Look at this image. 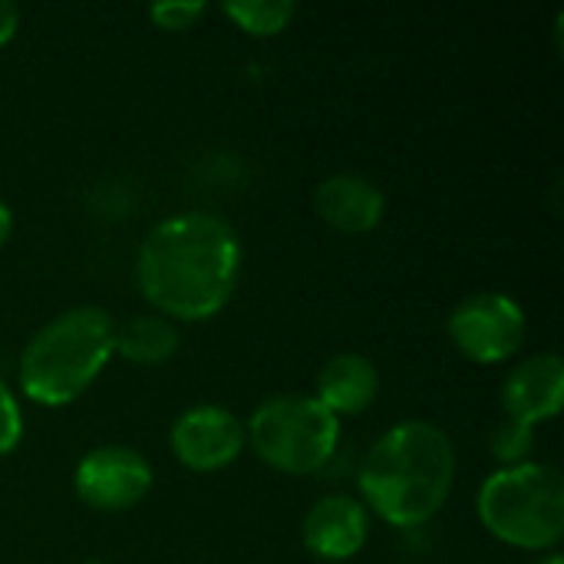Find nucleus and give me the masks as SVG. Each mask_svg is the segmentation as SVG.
Listing matches in <instances>:
<instances>
[{
  "instance_id": "7ed1b4c3",
  "label": "nucleus",
  "mask_w": 564,
  "mask_h": 564,
  "mask_svg": "<svg viewBox=\"0 0 564 564\" xmlns=\"http://www.w3.org/2000/svg\"><path fill=\"white\" fill-rule=\"evenodd\" d=\"M116 354V321L106 307L76 304L50 317L23 347L17 380L26 400L56 410L83 397Z\"/></svg>"
},
{
  "instance_id": "20e7f679",
  "label": "nucleus",
  "mask_w": 564,
  "mask_h": 564,
  "mask_svg": "<svg viewBox=\"0 0 564 564\" xmlns=\"http://www.w3.org/2000/svg\"><path fill=\"white\" fill-rule=\"evenodd\" d=\"M489 535L522 552H555L564 539V476L552 463L502 466L476 492Z\"/></svg>"
},
{
  "instance_id": "ddd939ff",
  "label": "nucleus",
  "mask_w": 564,
  "mask_h": 564,
  "mask_svg": "<svg viewBox=\"0 0 564 564\" xmlns=\"http://www.w3.org/2000/svg\"><path fill=\"white\" fill-rule=\"evenodd\" d=\"M178 350V327L162 314H135L116 327V354L135 367H159Z\"/></svg>"
},
{
  "instance_id": "f8f14e48",
  "label": "nucleus",
  "mask_w": 564,
  "mask_h": 564,
  "mask_svg": "<svg viewBox=\"0 0 564 564\" xmlns=\"http://www.w3.org/2000/svg\"><path fill=\"white\" fill-rule=\"evenodd\" d=\"M380 393V370L364 354H334L317 373V400L340 420L373 406Z\"/></svg>"
},
{
  "instance_id": "9b49d317",
  "label": "nucleus",
  "mask_w": 564,
  "mask_h": 564,
  "mask_svg": "<svg viewBox=\"0 0 564 564\" xmlns=\"http://www.w3.org/2000/svg\"><path fill=\"white\" fill-rule=\"evenodd\" d=\"M314 208L330 228L344 235H367L383 221L387 198L373 178L360 172H337L317 185Z\"/></svg>"
},
{
  "instance_id": "9d476101",
  "label": "nucleus",
  "mask_w": 564,
  "mask_h": 564,
  "mask_svg": "<svg viewBox=\"0 0 564 564\" xmlns=\"http://www.w3.org/2000/svg\"><path fill=\"white\" fill-rule=\"evenodd\" d=\"M564 403V360L558 354H535L522 360L502 380V410L506 420L539 426L562 413Z\"/></svg>"
},
{
  "instance_id": "4468645a",
  "label": "nucleus",
  "mask_w": 564,
  "mask_h": 564,
  "mask_svg": "<svg viewBox=\"0 0 564 564\" xmlns=\"http://www.w3.org/2000/svg\"><path fill=\"white\" fill-rule=\"evenodd\" d=\"M221 13L248 36H278L297 17L294 0H225Z\"/></svg>"
},
{
  "instance_id": "f3484780",
  "label": "nucleus",
  "mask_w": 564,
  "mask_h": 564,
  "mask_svg": "<svg viewBox=\"0 0 564 564\" xmlns=\"http://www.w3.org/2000/svg\"><path fill=\"white\" fill-rule=\"evenodd\" d=\"M23 440V410L13 390L0 380V456H10Z\"/></svg>"
},
{
  "instance_id": "a211bd4d",
  "label": "nucleus",
  "mask_w": 564,
  "mask_h": 564,
  "mask_svg": "<svg viewBox=\"0 0 564 564\" xmlns=\"http://www.w3.org/2000/svg\"><path fill=\"white\" fill-rule=\"evenodd\" d=\"M17 26H20V10H17V3L0 0V46L13 40Z\"/></svg>"
},
{
  "instance_id": "f03ea898",
  "label": "nucleus",
  "mask_w": 564,
  "mask_h": 564,
  "mask_svg": "<svg viewBox=\"0 0 564 564\" xmlns=\"http://www.w3.org/2000/svg\"><path fill=\"white\" fill-rule=\"evenodd\" d=\"M456 446L430 420L390 426L357 469L360 502L393 529L426 525L456 486Z\"/></svg>"
},
{
  "instance_id": "6ab92c4d",
  "label": "nucleus",
  "mask_w": 564,
  "mask_h": 564,
  "mask_svg": "<svg viewBox=\"0 0 564 564\" xmlns=\"http://www.w3.org/2000/svg\"><path fill=\"white\" fill-rule=\"evenodd\" d=\"M10 231H13V212H10V205L0 198V248L10 241Z\"/></svg>"
},
{
  "instance_id": "6e6552de",
  "label": "nucleus",
  "mask_w": 564,
  "mask_h": 564,
  "mask_svg": "<svg viewBox=\"0 0 564 564\" xmlns=\"http://www.w3.org/2000/svg\"><path fill=\"white\" fill-rule=\"evenodd\" d=\"M245 423L218 403L188 406L169 430L175 459L192 473H218L231 466L245 453Z\"/></svg>"
},
{
  "instance_id": "39448f33",
  "label": "nucleus",
  "mask_w": 564,
  "mask_h": 564,
  "mask_svg": "<svg viewBox=\"0 0 564 564\" xmlns=\"http://www.w3.org/2000/svg\"><path fill=\"white\" fill-rule=\"evenodd\" d=\"M254 456L284 476H311L330 463L340 420L314 393H278L258 403L245 426Z\"/></svg>"
},
{
  "instance_id": "dca6fc26",
  "label": "nucleus",
  "mask_w": 564,
  "mask_h": 564,
  "mask_svg": "<svg viewBox=\"0 0 564 564\" xmlns=\"http://www.w3.org/2000/svg\"><path fill=\"white\" fill-rule=\"evenodd\" d=\"M205 10H208L205 0H159V3L149 7V17H152L155 26L182 33V30L195 26L205 17Z\"/></svg>"
},
{
  "instance_id": "0eeeda50",
  "label": "nucleus",
  "mask_w": 564,
  "mask_h": 564,
  "mask_svg": "<svg viewBox=\"0 0 564 564\" xmlns=\"http://www.w3.org/2000/svg\"><path fill=\"white\" fill-rule=\"evenodd\" d=\"M152 463L132 446H96L73 473V489L83 506L96 512H126L152 489Z\"/></svg>"
},
{
  "instance_id": "aec40b11",
  "label": "nucleus",
  "mask_w": 564,
  "mask_h": 564,
  "mask_svg": "<svg viewBox=\"0 0 564 564\" xmlns=\"http://www.w3.org/2000/svg\"><path fill=\"white\" fill-rule=\"evenodd\" d=\"M535 564H564V558L558 555V552H545V555H542Z\"/></svg>"
},
{
  "instance_id": "423d86ee",
  "label": "nucleus",
  "mask_w": 564,
  "mask_h": 564,
  "mask_svg": "<svg viewBox=\"0 0 564 564\" xmlns=\"http://www.w3.org/2000/svg\"><path fill=\"white\" fill-rule=\"evenodd\" d=\"M525 330L529 321L522 304L502 291H476L463 297L446 321L453 347L473 364L509 360L525 344Z\"/></svg>"
},
{
  "instance_id": "2eb2a0df",
  "label": "nucleus",
  "mask_w": 564,
  "mask_h": 564,
  "mask_svg": "<svg viewBox=\"0 0 564 564\" xmlns=\"http://www.w3.org/2000/svg\"><path fill=\"white\" fill-rule=\"evenodd\" d=\"M535 446V430L516 420H502L492 433V456L502 466H522L529 463Z\"/></svg>"
},
{
  "instance_id": "f257e3e1",
  "label": "nucleus",
  "mask_w": 564,
  "mask_h": 564,
  "mask_svg": "<svg viewBox=\"0 0 564 564\" xmlns=\"http://www.w3.org/2000/svg\"><path fill=\"white\" fill-rule=\"evenodd\" d=\"M241 258V238L221 215L178 212L142 238L135 284L172 324L208 321L235 297Z\"/></svg>"
},
{
  "instance_id": "1a4fd4ad",
  "label": "nucleus",
  "mask_w": 564,
  "mask_h": 564,
  "mask_svg": "<svg viewBox=\"0 0 564 564\" xmlns=\"http://www.w3.org/2000/svg\"><path fill=\"white\" fill-rule=\"evenodd\" d=\"M367 539L370 512L354 496H324L307 509L301 522V542L321 562H350L364 552Z\"/></svg>"
},
{
  "instance_id": "412c9836",
  "label": "nucleus",
  "mask_w": 564,
  "mask_h": 564,
  "mask_svg": "<svg viewBox=\"0 0 564 564\" xmlns=\"http://www.w3.org/2000/svg\"><path fill=\"white\" fill-rule=\"evenodd\" d=\"M76 564H106V562H99V558H83V562H76Z\"/></svg>"
}]
</instances>
